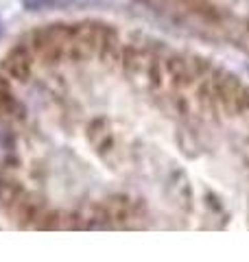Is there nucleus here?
Here are the masks:
<instances>
[{"mask_svg":"<svg viewBox=\"0 0 249 262\" xmlns=\"http://www.w3.org/2000/svg\"><path fill=\"white\" fill-rule=\"evenodd\" d=\"M122 66L188 118L249 122V85L201 57L122 46Z\"/></svg>","mask_w":249,"mask_h":262,"instance_id":"1","label":"nucleus"},{"mask_svg":"<svg viewBox=\"0 0 249 262\" xmlns=\"http://www.w3.org/2000/svg\"><path fill=\"white\" fill-rule=\"evenodd\" d=\"M31 53L48 66L70 61V24H51L31 35Z\"/></svg>","mask_w":249,"mask_h":262,"instance_id":"2","label":"nucleus"},{"mask_svg":"<svg viewBox=\"0 0 249 262\" xmlns=\"http://www.w3.org/2000/svg\"><path fill=\"white\" fill-rule=\"evenodd\" d=\"M5 206L9 208L13 221L20 227H39L42 219L46 214L44 203L35 196H31L29 192L18 190V188L5 199Z\"/></svg>","mask_w":249,"mask_h":262,"instance_id":"3","label":"nucleus"},{"mask_svg":"<svg viewBox=\"0 0 249 262\" xmlns=\"http://www.w3.org/2000/svg\"><path fill=\"white\" fill-rule=\"evenodd\" d=\"M131 216V203L125 196H110L90 210L88 225L101 227V225H122Z\"/></svg>","mask_w":249,"mask_h":262,"instance_id":"4","label":"nucleus"},{"mask_svg":"<svg viewBox=\"0 0 249 262\" xmlns=\"http://www.w3.org/2000/svg\"><path fill=\"white\" fill-rule=\"evenodd\" d=\"M33 61H35V57H33L31 48L29 46H15L13 51H9L5 57H3V63H0V68L9 79L18 81V83H27L33 75Z\"/></svg>","mask_w":249,"mask_h":262,"instance_id":"5","label":"nucleus"},{"mask_svg":"<svg viewBox=\"0 0 249 262\" xmlns=\"http://www.w3.org/2000/svg\"><path fill=\"white\" fill-rule=\"evenodd\" d=\"M20 110L18 105V98L13 96L9 83H7L5 79H0V114H5V116H11Z\"/></svg>","mask_w":249,"mask_h":262,"instance_id":"6","label":"nucleus"}]
</instances>
